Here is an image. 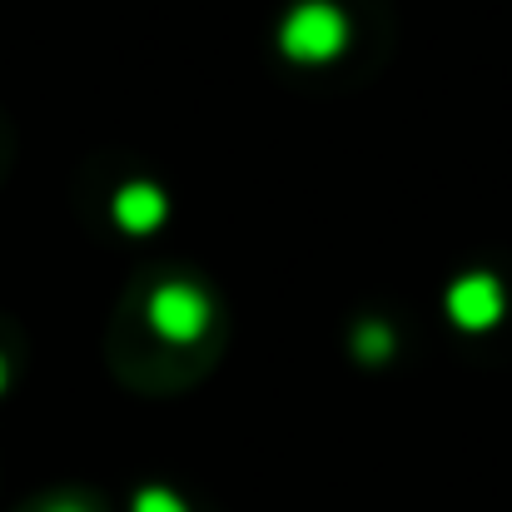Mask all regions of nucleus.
<instances>
[{"instance_id":"obj_5","label":"nucleus","mask_w":512,"mask_h":512,"mask_svg":"<svg viewBox=\"0 0 512 512\" xmlns=\"http://www.w3.org/2000/svg\"><path fill=\"white\" fill-rule=\"evenodd\" d=\"M5 378H10V363H5V353H0V388H5Z\"/></svg>"},{"instance_id":"obj_2","label":"nucleus","mask_w":512,"mask_h":512,"mask_svg":"<svg viewBox=\"0 0 512 512\" xmlns=\"http://www.w3.org/2000/svg\"><path fill=\"white\" fill-rule=\"evenodd\" d=\"M343 40V20L334 5H324V0H314V5H299L294 10V20L284 25V45H289V55H299V60H324V55H334Z\"/></svg>"},{"instance_id":"obj_1","label":"nucleus","mask_w":512,"mask_h":512,"mask_svg":"<svg viewBox=\"0 0 512 512\" xmlns=\"http://www.w3.org/2000/svg\"><path fill=\"white\" fill-rule=\"evenodd\" d=\"M229 348V309L194 269H140L105 324V368L140 398H179L199 388Z\"/></svg>"},{"instance_id":"obj_6","label":"nucleus","mask_w":512,"mask_h":512,"mask_svg":"<svg viewBox=\"0 0 512 512\" xmlns=\"http://www.w3.org/2000/svg\"><path fill=\"white\" fill-rule=\"evenodd\" d=\"M0 170H5V130H0Z\"/></svg>"},{"instance_id":"obj_3","label":"nucleus","mask_w":512,"mask_h":512,"mask_svg":"<svg viewBox=\"0 0 512 512\" xmlns=\"http://www.w3.org/2000/svg\"><path fill=\"white\" fill-rule=\"evenodd\" d=\"M10 512H115V508H110L105 493H95L85 483H55V488L30 493L20 508H10Z\"/></svg>"},{"instance_id":"obj_4","label":"nucleus","mask_w":512,"mask_h":512,"mask_svg":"<svg viewBox=\"0 0 512 512\" xmlns=\"http://www.w3.org/2000/svg\"><path fill=\"white\" fill-rule=\"evenodd\" d=\"M453 309H458V319H463V324L488 329V319L498 314V294L488 289V279H473V284H463V289H458Z\"/></svg>"}]
</instances>
